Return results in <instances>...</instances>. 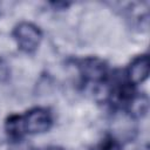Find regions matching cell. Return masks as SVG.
<instances>
[{
  "label": "cell",
  "mask_w": 150,
  "mask_h": 150,
  "mask_svg": "<svg viewBox=\"0 0 150 150\" xmlns=\"http://www.w3.org/2000/svg\"><path fill=\"white\" fill-rule=\"evenodd\" d=\"M53 124V117L46 108H33L23 115H11L5 123L7 135L13 139H20L26 135L46 132Z\"/></svg>",
  "instance_id": "6da1fadb"
},
{
  "label": "cell",
  "mask_w": 150,
  "mask_h": 150,
  "mask_svg": "<svg viewBox=\"0 0 150 150\" xmlns=\"http://www.w3.org/2000/svg\"><path fill=\"white\" fill-rule=\"evenodd\" d=\"M12 35L18 43L20 50L25 53H33L35 52L42 40V32L38 26L32 22H20L18 23Z\"/></svg>",
  "instance_id": "7a4b0ae2"
},
{
  "label": "cell",
  "mask_w": 150,
  "mask_h": 150,
  "mask_svg": "<svg viewBox=\"0 0 150 150\" xmlns=\"http://www.w3.org/2000/svg\"><path fill=\"white\" fill-rule=\"evenodd\" d=\"M80 76L84 83L104 84L108 80V66L97 57H87L77 62Z\"/></svg>",
  "instance_id": "3957f363"
},
{
  "label": "cell",
  "mask_w": 150,
  "mask_h": 150,
  "mask_svg": "<svg viewBox=\"0 0 150 150\" xmlns=\"http://www.w3.org/2000/svg\"><path fill=\"white\" fill-rule=\"evenodd\" d=\"M125 75L127 81L132 86H137L145 81L149 75V57L146 55H141L134 59L129 64Z\"/></svg>",
  "instance_id": "277c9868"
},
{
  "label": "cell",
  "mask_w": 150,
  "mask_h": 150,
  "mask_svg": "<svg viewBox=\"0 0 150 150\" xmlns=\"http://www.w3.org/2000/svg\"><path fill=\"white\" fill-rule=\"evenodd\" d=\"M90 150H121V144L112 136H105L91 146Z\"/></svg>",
  "instance_id": "5b68a950"
},
{
  "label": "cell",
  "mask_w": 150,
  "mask_h": 150,
  "mask_svg": "<svg viewBox=\"0 0 150 150\" xmlns=\"http://www.w3.org/2000/svg\"><path fill=\"white\" fill-rule=\"evenodd\" d=\"M11 76V69L8 63L0 57V82H6Z\"/></svg>",
  "instance_id": "8992f818"
},
{
  "label": "cell",
  "mask_w": 150,
  "mask_h": 150,
  "mask_svg": "<svg viewBox=\"0 0 150 150\" xmlns=\"http://www.w3.org/2000/svg\"><path fill=\"white\" fill-rule=\"evenodd\" d=\"M36 150H63V149H62V148H60V146H54V145H49V146L40 148V149H36Z\"/></svg>",
  "instance_id": "52a82bcc"
}]
</instances>
